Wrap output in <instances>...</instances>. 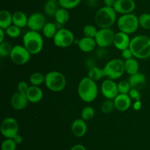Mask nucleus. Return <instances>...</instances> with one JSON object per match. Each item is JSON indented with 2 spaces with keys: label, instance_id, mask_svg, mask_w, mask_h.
Instances as JSON below:
<instances>
[{
  "label": "nucleus",
  "instance_id": "nucleus-24",
  "mask_svg": "<svg viewBox=\"0 0 150 150\" xmlns=\"http://www.w3.org/2000/svg\"><path fill=\"white\" fill-rule=\"evenodd\" d=\"M13 24V15L7 10H1L0 11V28L6 29Z\"/></svg>",
  "mask_w": 150,
  "mask_h": 150
},
{
  "label": "nucleus",
  "instance_id": "nucleus-11",
  "mask_svg": "<svg viewBox=\"0 0 150 150\" xmlns=\"http://www.w3.org/2000/svg\"><path fill=\"white\" fill-rule=\"evenodd\" d=\"M18 123L14 118H5L0 125V132L5 138H13L18 134Z\"/></svg>",
  "mask_w": 150,
  "mask_h": 150
},
{
  "label": "nucleus",
  "instance_id": "nucleus-6",
  "mask_svg": "<svg viewBox=\"0 0 150 150\" xmlns=\"http://www.w3.org/2000/svg\"><path fill=\"white\" fill-rule=\"evenodd\" d=\"M117 24L120 32L130 35L136 32L139 29V16L133 13L121 15V16L117 19Z\"/></svg>",
  "mask_w": 150,
  "mask_h": 150
},
{
  "label": "nucleus",
  "instance_id": "nucleus-10",
  "mask_svg": "<svg viewBox=\"0 0 150 150\" xmlns=\"http://www.w3.org/2000/svg\"><path fill=\"white\" fill-rule=\"evenodd\" d=\"M115 32L111 28H101L98 31L95 40L99 48H108L114 43Z\"/></svg>",
  "mask_w": 150,
  "mask_h": 150
},
{
  "label": "nucleus",
  "instance_id": "nucleus-31",
  "mask_svg": "<svg viewBox=\"0 0 150 150\" xmlns=\"http://www.w3.org/2000/svg\"><path fill=\"white\" fill-rule=\"evenodd\" d=\"M95 109L91 106H86L83 107L81 113V117L84 121H89L95 116Z\"/></svg>",
  "mask_w": 150,
  "mask_h": 150
},
{
  "label": "nucleus",
  "instance_id": "nucleus-7",
  "mask_svg": "<svg viewBox=\"0 0 150 150\" xmlns=\"http://www.w3.org/2000/svg\"><path fill=\"white\" fill-rule=\"evenodd\" d=\"M105 77L107 79L117 80L122 76L125 70V61L120 58H114L107 62L103 67Z\"/></svg>",
  "mask_w": 150,
  "mask_h": 150
},
{
  "label": "nucleus",
  "instance_id": "nucleus-41",
  "mask_svg": "<svg viewBox=\"0 0 150 150\" xmlns=\"http://www.w3.org/2000/svg\"><path fill=\"white\" fill-rule=\"evenodd\" d=\"M121 55L125 60H129V59H131L133 58V57H134L133 52H132V51L130 50V48H127L126 49L122 51Z\"/></svg>",
  "mask_w": 150,
  "mask_h": 150
},
{
  "label": "nucleus",
  "instance_id": "nucleus-4",
  "mask_svg": "<svg viewBox=\"0 0 150 150\" xmlns=\"http://www.w3.org/2000/svg\"><path fill=\"white\" fill-rule=\"evenodd\" d=\"M117 12L113 7H100L95 15V22L100 29L101 28H111L117 21Z\"/></svg>",
  "mask_w": 150,
  "mask_h": 150
},
{
  "label": "nucleus",
  "instance_id": "nucleus-5",
  "mask_svg": "<svg viewBox=\"0 0 150 150\" xmlns=\"http://www.w3.org/2000/svg\"><path fill=\"white\" fill-rule=\"evenodd\" d=\"M45 85L51 91L60 92L65 88L67 79L62 72L58 71H51L45 74Z\"/></svg>",
  "mask_w": 150,
  "mask_h": 150
},
{
  "label": "nucleus",
  "instance_id": "nucleus-28",
  "mask_svg": "<svg viewBox=\"0 0 150 150\" xmlns=\"http://www.w3.org/2000/svg\"><path fill=\"white\" fill-rule=\"evenodd\" d=\"M58 29H57V25L54 23L47 22L42 30V35H44L45 38H48V39H53L57 34Z\"/></svg>",
  "mask_w": 150,
  "mask_h": 150
},
{
  "label": "nucleus",
  "instance_id": "nucleus-16",
  "mask_svg": "<svg viewBox=\"0 0 150 150\" xmlns=\"http://www.w3.org/2000/svg\"><path fill=\"white\" fill-rule=\"evenodd\" d=\"M130 41L131 39L128 34L120 31V32L115 33L113 45L115 46L116 49L122 51L130 47Z\"/></svg>",
  "mask_w": 150,
  "mask_h": 150
},
{
  "label": "nucleus",
  "instance_id": "nucleus-13",
  "mask_svg": "<svg viewBox=\"0 0 150 150\" xmlns=\"http://www.w3.org/2000/svg\"><path fill=\"white\" fill-rule=\"evenodd\" d=\"M100 91L101 94L105 99H114L119 94L117 83L115 82V80L105 79L101 84Z\"/></svg>",
  "mask_w": 150,
  "mask_h": 150
},
{
  "label": "nucleus",
  "instance_id": "nucleus-35",
  "mask_svg": "<svg viewBox=\"0 0 150 150\" xmlns=\"http://www.w3.org/2000/svg\"><path fill=\"white\" fill-rule=\"evenodd\" d=\"M98 29H97L95 26L92 24H87L83 27V33L85 37L95 38L97 33H98Z\"/></svg>",
  "mask_w": 150,
  "mask_h": 150
},
{
  "label": "nucleus",
  "instance_id": "nucleus-42",
  "mask_svg": "<svg viewBox=\"0 0 150 150\" xmlns=\"http://www.w3.org/2000/svg\"><path fill=\"white\" fill-rule=\"evenodd\" d=\"M97 57L100 59H103L104 57H107L108 55V51L105 49V48H99V49L97 50L96 52Z\"/></svg>",
  "mask_w": 150,
  "mask_h": 150
},
{
  "label": "nucleus",
  "instance_id": "nucleus-37",
  "mask_svg": "<svg viewBox=\"0 0 150 150\" xmlns=\"http://www.w3.org/2000/svg\"><path fill=\"white\" fill-rule=\"evenodd\" d=\"M119 94H128L131 90L130 83L127 80H121L117 83Z\"/></svg>",
  "mask_w": 150,
  "mask_h": 150
},
{
  "label": "nucleus",
  "instance_id": "nucleus-47",
  "mask_svg": "<svg viewBox=\"0 0 150 150\" xmlns=\"http://www.w3.org/2000/svg\"><path fill=\"white\" fill-rule=\"evenodd\" d=\"M142 101L141 100H139V101H135L134 103L133 104V109L135 110H139L141 108H142Z\"/></svg>",
  "mask_w": 150,
  "mask_h": 150
},
{
  "label": "nucleus",
  "instance_id": "nucleus-32",
  "mask_svg": "<svg viewBox=\"0 0 150 150\" xmlns=\"http://www.w3.org/2000/svg\"><path fill=\"white\" fill-rule=\"evenodd\" d=\"M81 0H59V3L61 7L67 10L76 8L80 4Z\"/></svg>",
  "mask_w": 150,
  "mask_h": 150
},
{
  "label": "nucleus",
  "instance_id": "nucleus-26",
  "mask_svg": "<svg viewBox=\"0 0 150 150\" xmlns=\"http://www.w3.org/2000/svg\"><path fill=\"white\" fill-rule=\"evenodd\" d=\"M54 19H55L56 22L60 25H64L67 24L70 19V13H69L68 10L60 7L55 14Z\"/></svg>",
  "mask_w": 150,
  "mask_h": 150
},
{
  "label": "nucleus",
  "instance_id": "nucleus-48",
  "mask_svg": "<svg viewBox=\"0 0 150 150\" xmlns=\"http://www.w3.org/2000/svg\"><path fill=\"white\" fill-rule=\"evenodd\" d=\"M5 35V30L0 28V43H2L3 41H4V35Z\"/></svg>",
  "mask_w": 150,
  "mask_h": 150
},
{
  "label": "nucleus",
  "instance_id": "nucleus-14",
  "mask_svg": "<svg viewBox=\"0 0 150 150\" xmlns=\"http://www.w3.org/2000/svg\"><path fill=\"white\" fill-rule=\"evenodd\" d=\"M134 0H117L113 8L117 13L121 15L132 13L136 9Z\"/></svg>",
  "mask_w": 150,
  "mask_h": 150
},
{
  "label": "nucleus",
  "instance_id": "nucleus-23",
  "mask_svg": "<svg viewBox=\"0 0 150 150\" xmlns=\"http://www.w3.org/2000/svg\"><path fill=\"white\" fill-rule=\"evenodd\" d=\"M29 17L22 11H16L13 14V24L21 28L27 26Z\"/></svg>",
  "mask_w": 150,
  "mask_h": 150
},
{
  "label": "nucleus",
  "instance_id": "nucleus-17",
  "mask_svg": "<svg viewBox=\"0 0 150 150\" xmlns=\"http://www.w3.org/2000/svg\"><path fill=\"white\" fill-rule=\"evenodd\" d=\"M115 109L121 112L127 111L132 105V99L128 94H119L114 99Z\"/></svg>",
  "mask_w": 150,
  "mask_h": 150
},
{
  "label": "nucleus",
  "instance_id": "nucleus-45",
  "mask_svg": "<svg viewBox=\"0 0 150 150\" xmlns=\"http://www.w3.org/2000/svg\"><path fill=\"white\" fill-rule=\"evenodd\" d=\"M117 0H103V3L106 7H113Z\"/></svg>",
  "mask_w": 150,
  "mask_h": 150
},
{
  "label": "nucleus",
  "instance_id": "nucleus-46",
  "mask_svg": "<svg viewBox=\"0 0 150 150\" xmlns=\"http://www.w3.org/2000/svg\"><path fill=\"white\" fill-rule=\"evenodd\" d=\"M70 150H86V149L82 144H76L73 146H72Z\"/></svg>",
  "mask_w": 150,
  "mask_h": 150
},
{
  "label": "nucleus",
  "instance_id": "nucleus-9",
  "mask_svg": "<svg viewBox=\"0 0 150 150\" xmlns=\"http://www.w3.org/2000/svg\"><path fill=\"white\" fill-rule=\"evenodd\" d=\"M31 55L32 54L23 46V45H16L13 46L10 58L16 65L23 66L30 60Z\"/></svg>",
  "mask_w": 150,
  "mask_h": 150
},
{
  "label": "nucleus",
  "instance_id": "nucleus-33",
  "mask_svg": "<svg viewBox=\"0 0 150 150\" xmlns=\"http://www.w3.org/2000/svg\"><path fill=\"white\" fill-rule=\"evenodd\" d=\"M115 109V105H114V99H106L102 102L100 105V110L103 113L108 114V113H111Z\"/></svg>",
  "mask_w": 150,
  "mask_h": 150
},
{
  "label": "nucleus",
  "instance_id": "nucleus-38",
  "mask_svg": "<svg viewBox=\"0 0 150 150\" xmlns=\"http://www.w3.org/2000/svg\"><path fill=\"white\" fill-rule=\"evenodd\" d=\"M17 144L15 143L13 138H5L1 144V150H16Z\"/></svg>",
  "mask_w": 150,
  "mask_h": 150
},
{
  "label": "nucleus",
  "instance_id": "nucleus-12",
  "mask_svg": "<svg viewBox=\"0 0 150 150\" xmlns=\"http://www.w3.org/2000/svg\"><path fill=\"white\" fill-rule=\"evenodd\" d=\"M46 23V18L45 15L40 12H35L29 16L27 27L29 30L40 32L42 30Z\"/></svg>",
  "mask_w": 150,
  "mask_h": 150
},
{
  "label": "nucleus",
  "instance_id": "nucleus-8",
  "mask_svg": "<svg viewBox=\"0 0 150 150\" xmlns=\"http://www.w3.org/2000/svg\"><path fill=\"white\" fill-rule=\"evenodd\" d=\"M75 36L73 32L66 28H59L53 38L56 46L59 48H67L74 44Z\"/></svg>",
  "mask_w": 150,
  "mask_h": 150
},
{
  "label": "nucleus",
  "instance_id": "nucleus-39",
  "mask_svg": "<svg viewBox=\"0 0 150 150\" xmlns=\"http://www.w3.org/2000/svg\"><path fill=\"white\" fill-rule=\"evenodd\" d=\"M128 95L130 97V99L132 100H134V101L141 100V97H142V95H141V93L139 91V90L136 89V88H131V90L129 92Z\"/></svg>",
  "mask_w": 150,
  "mask_h": 150
},
{
  "label": "nucleus",
  "instance_id": "nucleus-20",
  "mask_svg": "<svg viewBox=\"0 0 150 150\" xmlns=\"http://www.w3.org/2000/svg\"><path fill=\"white\" fill-rule=\"evenodd\" d=\"M96 46L97 44L95 38H88L85 36L79 39V43L78 44L79 49L84 53H89L94 51Z\"/></svg>",
  "mask_w": 150,
  "mask_h": 150
},
{
  "label": "nucleus",
  "instance_id": "nucleus-43",
  "mask_svg": "<svg viewBox=\"0 0 150 150\" xmlns=\"http://www.w3.org/2000/svg\"><path fill=\"white\" fill-rule=\"evenodd\" d=\"M85 64H86V67L89 69V70L90 69H92V68L96 66H95V61H94L92 59H88V60H86Z\"/></svg>",
  "mask_w": 150,
  "mask_h": 150
},
{
  "label": "nucleus",
  "instance_id": "nucleus-18",
  "mask_svg": "<svg viewBox=\"0 0 150 150\" xmlns=\"http://www.w3.org/2000/svg\"><path fill=\"white\" fill-rule=\"evenodd\" d=\"M70 129L74 136L77 138H81L84 136L87 132V124L86 121L83 120L81 118L76 119L72 122Z\"/></svg>",
  "mask_w": 150,
  "mask_h": 150
},
{
  "label": "nucleus",
  "instance_id": "nucleus-25",
  "mask_svg": "<svg viewBox=\"0 0 150 150\" xmlns=\"http://www.w3.org/2000/svg\"><path fill=\"white\" fill-rule=\"evenodd\" d=\"M125 72L130 75H133L139 72V63L136 58L133 57L129 60H125Z\"/></svg>",
  "mask_w": 150,
  "mask_h": 150
},
{
  "label": "nucleus",
  "instance_id": "nucleus-27",
  "mask_svg": "<svg viewBox=\"0 0 150 150\" xmlns=\"http://www.w3.org/2000/svg\"><path fill=\"white\" fill-rule=\"evenodd\" d=\"M87 76L96 82L98 81H100L103 78L105 77L103 68L102 69V68H99L98 66H95V67L92 68V69L88 71Z\"/></svg>",
  "mask_w": 150,
  "mask_h": 150
},
{
  "label": "nucleus",
  "instance_id": "nucleus-19",
  "mask_svg": "<svg viewBox=\"0 0 150 150\" xmlns=\"http://www.w3.org/2000/svg\"><path fill=\"white\" fill-rule=\"evenodd\" d=\"M26 94L28 100L31 103H38L43 98V91L40 86L30 85Z\"/></svg>",
  "mask_w": 150,
  "mask_h": 150
},
{
  "label": "nucleus",
  "instance_id": "nucleus-34",
  "mask_svg": "<svg viewBox=\"0 0 150 150\" xmlns=\"http://www.w3.org/2000/svg\"><path fill=\"white\" fill-rule=\"evenodd\" d=\"M12 49H13V46L7 41H4L2 43H0V56L1 57H5L7 56L10 57Z\"/></svg>",
  "mask_w": 150,
  "mask_h": 150
},
{
  "label": "nucleus",
  "instance_id": "nucleus-40",
  "mask_svg": "<svg viewBox=\"0 0 150 150\" xmlns=\"http://www.w3.org/2000/svg\"><path fill=\"white\" fill-rule=\"evenodd\" d=\"M29 88V85L27 82H26V81H21L18 84L17 91H18L20 93H23V94H26Z\"/></svg>",
  "mask_w": 150,
  "mask_h": 150
},
{
  "label": "nucleus",
  "instance_id": "nucleus-36",
  "mask_svg": "<svg viewBox=\"0 0 150 150\" xmlns=\"http://www.w3.org/2000/svg\"><path fill=\"white\" fill-rule=\"evenodd\" d=\"M6 35H8L10 38H16L19 37L21 34V29L20 27L16 26L14 24H12L11 26H9L5 30Z\"/></svg>",
  "mask_w": 150,
  "mask_h": 150
},
{
  "label": "nucleus",
  "instance_id": "nucleus-15",
  "mask_svg": "<svg viewBox=\"0 0 150 150\" xmlns=\"http://www.w3.org/2000/svg\"><path fill=\"white\" fill-rule=\"evenodd\" d=\"M27 96L26 94L20 93L18 91L14 93L10 99V104L11 107L16 110H21L26 108L29 103Z\"/></svg>",
  "mask_w": 150,
  "mask_h": 150
},
{
  "label": "nucleus",
  "instance_id": "nucleus-22",
  "mask_svg": "<svg viewBox=\"0 0 150 150\" xmlns=\"http://www.w3.org/2000/svg\"><path fill=\"white\" fill-rule=\"evenodd\" d=\"M60 7L59 0H47L44 4V13L49 17H54Z\"/></svg>",
  "mask_w": 150,
  "mask_h": 150
},
{
  "label": "nucleus",
  "instance_id": "nucleus-30",
  "mask_svg": "<svg viewBox=\"0 0 150 150\" xmlns=\"http://www.w3.org/2000/svg\"><path fill=\"white\" fill-rule=\"evenodd\" d=\"M139 26L144 29L150 30V13H144L139 16Z\"/></svg>",
  "mask_w": 150,
  "mask_h": 150
},
{
  "label": "nucleus",
  "instance_id": "nucleus-29",
  "mask_svg": "<svg viewBox=\"0 0 150 150\" xmlns=\"http://www.w3.org/2000/svg\"><path fill=\"white\" fill-rule=\"evenodd\" d=\"M45 75L42 74L40 72H34L29 76V82L31 85L40 86L45 83Z\"/></svg>",
  "mask_w": 150,
  "mask_h": 150
},
{
  "label": "nucleus",
  "instance_id": "nucleus-21",
  "mask_svg": "<svg viewBox=\"0 0 150 150\" xmlns=\"http://www.w3.org/2000/svg\"><path fill=\"white\" fill-rule=\"evenodd\" d=\"M127 81L130 83L131 88L140 90L146 84V76L143 73L138 72L136 74L130 75Z\"/></svg>",
  "mask_w": 150,
  "mask_h": 150
},
{
  "label": "nucleus",
  "instance_id": "nucleus-49",
  "mask_svg": "<svg viewBox=\"0 0 150 150\" xmlns=\"http://www.w3.org/2000/svg\"><path fill=\"white\" fill-rule=\"evenodd\" d=\"M149 38H150V34H149Z\"/></svg>",
  "mask_w": 150,
  "mask_h": 150
},
{
  "label": "nucleus",
  "instance_id": "nucleus-2",
  "mask_svg": "<svg viewBox=\"0 0 150 150\" xmlns=\"http://www.w3.org/2000/svg\"><path fill=\"white\" fill-rule=\"evenodd\" d=\"M98 86L97 82L88 76L82 78L78 85V94L81 99L86 103L95 101L98 95Z\"/></svg>",
  "mask_w": 150,
  "mask_h": 150
},
{
  "label": "nucleus",
  "instance_id": "nucleus-44",
  "mask_svg": "<svg viewBox=\"0 0 150 150\" xmlns=\"http://www.w3.org/2000/svg\"><path fill=\"white\" fill-rule=\"evenodd\" d=\"M13 139L17 145H19V144H21L22 142H23V137H22L21 135H19V134H17V135H16Z\"/></svg>",
  "mask_w": 150,
  "mask_h": 150
},
{
  "label": "nucleus",
  "instance_id": "nucleus-1",
  "mask_svg": "<svg viewBox=\"0 0 150 150\" xmlns=\"http://www.w3.org/2000/svg\"><path fill=\"white\" fill-rule=\"evenodd\" d=\"M136 59L145 60L150 57V38L144 35L133 37L130 41V47Z\"/></svg>",
  "mask_w": 150,
  "mask_h": 150
},
{
  "label": "nucleus",
  "instance_id": "nucleus-3",
  "mask_svg": "<svg viewBox=\"0 0 150 150\" xmlns=\"http://www.w3.org/2000/svg\"><path fill=\"white\" fill-rule=\"evenodd\" d=\"M23 45L32 55L38 54L43 49V38L39 32L29 30L23 35Z\"/></svg>",
  "mask_w": 150,
  "mask_h": 150
}]
</instances>
